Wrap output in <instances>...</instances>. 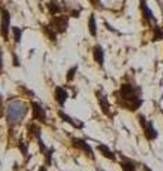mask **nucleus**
<instances>
[{
  "instance_id": "nucleus-25",
  "label": "nucleus",
  "mask_w": 163,
  "mask_h": 171,
  "mask_svg": "<svg viewBox=\"0 0 163 171\" xmlns=\"http://www.w3.org/2000/svg\"><path fill=\"white\" fill-rule=\"evenodd\" d=\"M105 26H106V27H108V30H109V31H115V33H118V31L115 30V29L112 27V26H109V24H108V23H105Z\"/></svg>"
},
{
  "instance_id": "nucleus-5",
  "label": "nucleus",
  "mask_w": 163,
  "mask_h": 171,
  "mask_svg": "<svg viewBox=\"0 0 163 171\" xmlns=\"http://www.w3.org/2000/svg\"><path fill=\"white\" fill-rule=\"evenodd\" d=\"M0 13H2V24H0V29H2V36H3L4 40H7V34H9V29H10V13L9 10H6L4 7H0Z\"/></svg>"
},
{
  "instance_id": "nucleus-3",
  "label": "nucleus",
  "mask_w": 163,
  "mask_h": 171,
  "mask_svg": "<svg viewBox=\"0 0 163 171\" xmlns=\"http://www.w3.org/2000/svg\"><path fill=\"white\" fill-rule=\"evenodd\" d=\"M68 20H70L68 16H54L50 22V26L58 33H64L68 27Z\"/></svg>"
},
{
  "instance_id": "nucleus-1",
  "label": "nucleus",
  "mask_w": 163,
  "mask_h": 171,
  "mask_svg": "<svg viewBox=\"0 0 163 171\" xmlns=\"http://www.w3.org/2000/svg\"><path fill=\"white\" fill-rule=\"evenodd\" d=\"M118 94H119V97L122 99L121 106H122L123 109L129 110V111L138 110L139 107L142 106V103H143V100L141 99V88L133 86V84H129V83L121 84L119 93Z\"/></svg>"
},
{
  "instance_id": "nucleus-26",
  "label": "nucleus",
  "mask_w": 163,
  "mask_h": 171,
  "mask_svg": "<svg viewBox=\"0 0 163 171\" xmlns=\"http://www.w3.org/2000/svg\"><path fill=\"white\" fill-rule=\"evenodd\" d=\"M3 114V109H2V94H0V115Z\"/></svg>"
},
{
  "instance_id": "nucleus-6",
  "label": "nucleus",
  "mask_w": 163,
  "mask_h": 171,
  "mask_svg": "<svg viewBox=\"0 0 163 171\" xmlns=\"http://www.w3.org/2000/svg\"><path fill=\"white\" fill-rule=\"evenodd\" d=\"M31 113H33V120H37L40 123H47V114L46 110L43 109L38 103H31Z\"/></svg>"
},
{
  "instance_id": "nucleus-10",
  "label": "nucleus",
  "mask_w": 163,
  "mask_h": 171,
  "mask_svg": "<svg viewBox=\"0 0 163 171\" xmlns=\"http://www.w3.org/2000/svg\"><path fill=\"white\" fill-rule=\"evenodd\" d=\"M54 96H56V100H57V103H58L60 106H64L65 104V101H67V99H68V93H67V90L65 88H62V87H56V90H54Z\"/></svg>"
},
{
  "instance_id": "nucleus-16",
  "label": "nucleus",
  "mask_w": 163,
  "mask_h": 171,
  "mask_svg": "<svg viewBox=\"0 0 163 171\" xmlns=\"http://www.w3.org/2000/svg\"><path fill=\"white\" fill-rule=\"evenodd\" d=\"M28 136L31 137V138H41V128H40V126H37V124H30L28 126Z\"/></svg>"
},
{
  "instance_id": "nucleus-22",
  "label": "nucleus",
  "mask_w": 163,
  "mask_h": 171,
  "mask_svg": "<svg viewBox=\"0 0 163 171\" xmlns=\"http://www.w3.org/2000/svg\"><path fill=\"white\" fill-rule=\"evenodd\" d=\"M19 148L22 150L23 156H27V144H26L24 141H19Z\"/></svg>"
},
{
  "instance_id": "nucleus-28",
  "label": "nucleus",
  "mask_w": 163,
  "mask_h": 171,
  "mask_svg": "<svg viewBox=\"0 0 163 171\" xmlns=\"http://www.w3.org/2000/svg\"><path fill=\"white\" fill-rule=\"evenodd\" d=\"M40 171H47V168H46V167H41V168H40Z\"/></svg>"
},
{
  "instance_id": "nucleus-27",
  "label": "nucleus",
  "mask_w": 163,
  "mask_h": 171,
  "mask_svg": "<svg viewBox=\"0 0 163 171\" xmlns=\"http://www.w3.org/2000/svg\"><path fill=\"white\" fill-rule=\"evenodd\" d=\"M142 165H143V170H145V171H152L151 168H149V167H148V165H146V164H142Z\"/></svg>"
},
{
  "instance_id": "nucleus-2",
  "label": "nucleus",
  "mask_w": 163,
  "mask_h": 171,
  "mask_svg": "<svg viewBox=\"0 0 163 171\" xmlns=\"http://www.w3.org/2000/svg\"><path fill=\"white\" fill-rule=\"evenodd\" d=\"M28 111V106L26 103L20 101V100H13V101L9 103L7 106V111H6V118L7 123L10 126H16L22 121L24 115L27 114Z\"/></svg>"
},
{
  "instance_id": "nucleus-23",
  "label": "nucleus",
  "mask_w": 163,
  "mask_h": 171,
  "mask_svg": "<svg viewBox=\"0 0 163 171\" xmlns=\"http://www.w3.org/2000/svg\"><path fill=\"white\" fill-rule=\"evenodd\" d=\"M3 70V51L0 49V72Z\"/></svg>"
},
{
  "instance_id": "nucleus-21",
  "label": "nucleus",
  "mask_w": 163,
  "mask_h": 171,
  "mask_svg": "<svg viewBox=\"0 0 163 171\" xmlns=\"http://www.w3.org/2000/svg\"><path fill=\"white\" fill-rule=\"evenodd\" d=\"M78 70V66H74V67H71L70 70L67 72V81H72L74 80V76Z\"/></svg>"
},
{
  "instance_id": "nucleus-15",
  "label": "nucleus",
  "mask_w": 163,
  "mask_h": 171,
  "mask_svg": "<svg viewBox=\"0 0 163 171\" xmlns=\"http://www.w3.org/2000/svg\"><path fill=\"white\" fill-rule=\"evenodd\" d=\"M41 29H43V33L46 34L47 37H48V40L56 43V41H57V31L54 30V29H52L50 24H44Z\"/></svg>"
},
{
  "instance_id": "nucleus-14",
  "label": "nucleus",
  "mask_w": 163,
  "mask_h": 171,
  "mask_svg": "<svg viewBox=\"0 0 163 171\" xmlns=\"http://www.w3.org/2000/svg\"><path fill=\"white\" fill-rule=\"evenodd\" d=\"M121 167H122L123 171H136L138 164H136L133 160H129V158L122 157V160H121Z\"/></svg>"
},
{
  "instance_id": "nucleus-4",
  "label": "nucleus",
  "mask_w": 163,
  "mask_h": 171,
  "mask_svg": "<svg viewBox=\"0 0 163 171\" xmlns=\"http://www.w3.org/2000/svg\"><path fill=\"white\" fill-rule=\"evenodd\" d=\"M139 6H141L142 17L146 20V23L148 24H155L156 23V17H155L153 12L151 10V7L148 6V2L146 0H139Z\"/></svg>"
},
{
  "instance_id": "nucleus-9",
  "label": "nucleus",
  "mask_w": 163,
  "mask_h": 171,
  "mask_svg": "<svg viewBox=\"0 0 163 171\" xmlns=\"http://www.w3.org/2000/svg\"><path fill=\"white\" fill-rule=\"evenodd\" d=\"M96 97H98V103H99V107H101L102 113L106 114V115H109V109H111V106H109L108 97L105 96L102 91H96Z\"/></svg>"
},
{
  "instance_id": "nucleus-20",
  "label": "nucleus",
  "mask_w": 163,
  "mask_h": 171,
  "mask_svg": "<svg viewBox=\"0 0 163 171\" xmlns=\"http://www.w3.org/2000/svg\"><path fill=\"white\" fill-rule=\"evenodd\" d=\"M12 31H13V37H14V41H16V43H20V40H22V34H23V29H20V27H12Z\"/></svg>"
},
{
  "instance_id": "nucleus-8",
  "label": "nucleus",
  "mask_w": 163,
  "mask_h": 171,
  "mask_svg": "<svg viewBox=\"0 0 163 171\" xmlns=\"http://www.w3.org/2000/svg\"><path fill=\"white\" fill-rule=\"evenodd\" d=\"M142 128H143V134H145V137H146V140H149V141L156 140L157 136H159V133H157V130L155 128V126L152 121H148L146 126L142 127Z\"/></svg>"
},
{
  "instance_id": "nucleus-11",
  "label": "nucleus",
  "mask_w": 163,
  "mask_h": 171,
  "mask_svg": "<svg viewBox=\"0 0 163 171\" xmlns=\"http://www.w3.org/2000/svg\"><path fill=\"white\" fill-rule=\"evenodd\" d=\"M92 56H94V60H95V63H98L99 66H104L105 53H104V49H102L99 44H96V46L92 49Z\"/></svg>"
},
{
  "instance_id": "nucleus-17",
  "label": "nucleus",
  "mask_w": 163,
  "mask_h": 171,
  "mask_svg": "<svg viewBox=\"0 0 163 171\" xmlns=\"http://www.w3.org/2000/svg\"><path fill=\"white\" fill-rule=\"evenodd\" d=\"M47 9H48V12L51 13L52 16H54V14H58V13L61 12V6L57 3L56 0H51V2H48V4H47Z\"/></svg>"
},
{
  "instance_id": "nucleus-7",
  "label": "nucleus",
  "mask_w": 163,
  "mask_h": 171,
  "mask_svg": "<svg viewBox=\"0 0 163 171\" xmlns=\"http://www.w3.org/2000/svg\"><path fill=\"white\" fill-rule=\"evenodd\" d=\"M72 146L77 147V148H80V150H82V151L85 152V154H86V156H88L91 160L95 158V156H94V151H92V148H91V146H89L88 143H85L84 140H81V138H72Z\"/></svg>"
},
{
  "instance_id": "nucleus-13",
  "label": "nucleus",
  "mask_w": 163,
  "mask_h": 171,
  "mask_svg": "<svg viewBox=\"0 0 163 171\" xmlns=\"http://www.w3.org/2000/svg\"><path fill=\"white\" fill-rule=\"evenodd\" d=\"M58 115L62 118V121H65V123H68V124H71L74 128H82L84 127V124L82 123H80V121H74V118H71L68 114H65L62 110H60L58 111Z\"/></svg>"
},
{
  "instance_id": "nucleus-24",
  "label": "nucleus",
  "mask_w": 163,
  "mask_h": 171,
  "mask_svg": "<svg viewBox=\"0 0 163 171\" xmlns=\"http://www.w3.org/2000/svg\"><path fill=\"white\" fill-rule=\"evenodd\" d=\"M13 61H14V63H13V64H14V66H19V64H20V63H19V60H17V56H16L14 53H13Z\"/></svg>"
},
{
  "instance_id": "nucleus-18",
  "label": "nucleus",
  "mask_w": 163,
  "mask_h": 171,
  "mask_svg": "<svg viewBox=\"0 0 163 171\" xmlns=\"http://www.w3.org/2000/svg\"><path fill=\"white\" fill-rule=\"evenodd\" d=\"M88 29H89V33H91V36L92 37H95L96 36V22H95V16L91 14L88 19Z\"/></svg>"
},
{
  "instance_id": "nucleus-12",
  "label": "nucleus",
  "mask_w": 163,
  "mask_h": 171,
  "mask_svg": "<svg viewBox=\"0 0 163 171\" xmlns=\"http://www.w3.org/2000/svg\"><path fill=\"white\" fill-rule=\"evenodd\" d=\"M96 150H98V151L101 152V154L105 157V158L111 160V161H115V160H116V156H115V152L112 151V150L109 148L108 146H105V144H98Z\"/></svg>"
},
{
  "instance_id": "nucleus-19",
  "label": "nucleus",
  "mask_w": 163,
  "mask_h": 171,
  "mask_svg": "<svg viewBox=\"0 0 163 171\" xmlns=\"http://www.w3.org/2000/svg\"><path fill=\"white\" fill-rule=\"evenodd\" d=\"M153 41L157 40H163V29L160 26H155L153 27V37H152Z\"/></svg>"
}]
</instances>
